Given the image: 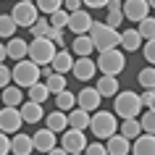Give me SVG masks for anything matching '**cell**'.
Wrapping results in <instances>:
<instances>
[{
	"label": "cell",
	"mask_w": 155,
	"mask_h": 155,
	"mask_svg": "<svg viewBox=\"0 0 155 155\" xmlns=\"http://www.w3.org/2000/svg\"><path fill=\"white\" fill-rule=\"evenodd\" d=\"M63 8L71 13V11H79L82 8V0H63Z\"/></svg>",
	"instance_id": "bcb514c9"
},
{
	"label": "cell",
	"mask_w": 155,
	"mask_h": 155,
	"mask_svg": "<svg viewBox=\"0 0 155 155\" xmlns=\"http://www.w3.org/2000/svg\"><path fill=\"white\" fill-rule=\"evenodd\" d=\"M95 66L100 68V74L118 76V74L126 68V58H124L121 48H108V50H100V58L95 61Z\"/></svg>",
	"instance_id": "277c9868"
},
{
	"label": "cell",
	"mask_w": 155,
	"mask_h": 155,
	"mask_svg": "<svg viewBox=\"0 0 155 155\" xmlns=\"http://www.w3.org/2000/svg\"><path fill=\"white\" fill-rule=\"evenodd\" d=\"M45 155H68V153H66V150H63V147H53V150H48V153H45Z\"/></svg>",
	"instance_id": "c3c4849f"
},
{
	"label": "cell",
	"mask_w": 155,
	"mask_h": 155,
	"mask_svg": "<svg viewBox=\"0 0 155 155\" xmlns=\"http://www.w3.org/2000/svg\"><path fill=\"white\" fill-rule=\"evenodd\" d=\"M74 105H76V95H74V92H68V90L55 92V108H58V110L68 113V110H71Z\"/></svg>",
	"instance_id": "4316f807"
},
{
	"label": "cell",
	"mask_w": 155,
	"mask_h": 155,
	"mask_svg": "<svg viewBox=\"0 0 155 155\" xmlns=\"http://www.w3.org/2000/svg\"><path fill=\"white\" fill-rule=\"evenodd\" d=\"M21 126H24V118H21V113H18V108L5 105L3 110H0V131H5V134H16Z\"/></svg>",
	"instance_id": "9c48e42d"
},
{
	"label": "cell",
	"mask_w": 155,
	"mask_h": 155,
	"mask_svg": "<svg viewBox=\"0 0 155 155\" xmlns=\"http://www.w3.org/2000/svg\"><path fill=\"white\" fill-rule=\"evenodd\" d=\"M76 105L84 108L87 113H95L100 108V92L95 90V87H84V90H79V95H76Z\"/></svg>",
	"instance_id": "5bb4252c"
},
{
	"label": "cell",
	"mask_w": 155,
	"mask_h": 155,
	"mask_svg": "<svg viewBox=\"0 0 155 155\" xmlns=\"http://www.w3.org/2000/svg\"><path fill=\"white\" fill-rule=\"evenodd\" d=\"M48 21H50V26H55V29H66V24H68V11L66 8L53 11V13L48 16Z\"/></svg>",
	"instance_id": "836d02e7"
},
{
	"label": "cell",
	"mask_w": 155,
	"mask_h": 155,
	"mask_svg": "<svg viewBox=\"0 0 155 155\" xmlns=\"http://www.w3.org/2000/svg\"><path fill=\"white\" fill-rule=\"evenodd\" d=\"M121 18H124V13H121V11H108V16H105V24H108V26H113V29H118Z\"/></svg>",
	"instance_id": "b9f144b4"
},
{
	"label": "cell",
	"mask_w": 155,
	"mask_h": 155,
	"mask_svg": "<svg viewBox=\"0 0 155 155\" xmlns=\"http://www.w3.org/2000/svg\"><path fill=\"white\" fill-rule=\"evenodd\" d=\"M105 150H108V155H129V150H131V139H126L124 134H110L108 137V142H105Z\"/></svg>",
	"instance_id": "e0dca14e"
},
{
	"label": "cell",
	"mask_w": 155,
	"mask_h": 155,
	"mask_svg": "<svg viewBox=\"0 0 155 155\" xmlns=\"http://www.w3.org/2000/svg\"><path fill=\"white\" fill-rule=\"evenodd\" d=\"M18 113L24 118V124H37L45 118V110H42V103H34V100H24L18 105Z\"/></svg>",
	"instance_id": "9a60e30c"
},
{
	"label": "cell",
	"mask_w": 155,
	"mask_h": 155,
	"mask_svg": "<svg viewBox=\"0 0 155 155\" xmlns=\"http://www.w3.org/2000/svg\"><path fill=\"white\" fill-rule=\"evenodd\" d=\"M147 5H150V8H155V0H147Z\"/></svg>",
	"instance_id": "f907efd6"
},
{
	"label": "cell",
	"mask_w": 155,
	"mask_h": 155,
	"mask_svg": "<svg viewBox=\"0 0 155 155\" xmlns=\"http://www.w3.org/2000/svg\"><path fill=\"white\" fill-rule=\"evenodd\" d=\"M0 103H3V105H13V108H18L21 103H24L21 87H16V84H8V87H3V90H0Z\"/></svg>",
	"instance_id": "cb8c5ba5"
},
{
	"label": "cell",
	"mask_w": 155,
	"mask_h": 155,
	"mask_svg": "<svg viewBox=\"0 0 155 155\" xmlns=\"http://www.w3.org/2000/svg\"><path fill=\"white\" fill-rule=\"evenodd\" d=\"M126 53H134V50L142 48V34L137 32V29H126V32L121 34V42H118Z\"/></svg>",
	"instance_id": "484cf974"
},
{
	"label": "cell",
	"mask_w": 155,
	"mask_h": 155,
	"mask_svg": "<svg viewBox=\"0 0 155 155\" xmlns=\"http://www.w3.org/2000/svg\"><path fill=\"white\" fill-rule=\"evenodd\" d=\"M142 53H145V61H147V63L155 66V37L145 40V48H142Z\"/></svg>",
	"instance_id": "f35d334b"
},
{
	"label": "cell",
	"mask_w": 155,
	"mask_h": 155,
	"mask_svg": "<svg viewBox=\"0 0 155 155\" xmlns=\"http://www.w3.org/2000/svg\"><path fill=\"white\" fill-rule=\"evenodd\" d=\"M11 16H13L16 26H26V29H29V26L37 21L40 11H37V5L29 3V0H18L16 5H13V11H11Z\"/></svg>",
	"instance_id": "52a82bcc"
},
{
	"label": "cell",
	"mask_w": 155,
	"mask_h": 155,
	"mask_svg": "<svg viewBox=\"0 0 155 155\" xmlns=\"http://www.w3.org/2000/svg\"><path fill=\"white\" fill-rule=\"evenodd\" d=\"M142 131H147V134H155V110H147L145 116H142Z\"/></svg>",
	"instance_id": "74e56055"
},
{
	"label": "cell",
	"mask_w": 155,
	"mask_h": 155,
	"mask_svg": "<svg viewBox=\"0 0 155 155\" xmlns=\"http://www.w3.org/2000/svg\"><path fill=\"white\" fill-rule=\"evenodd\" d=\"M71 74H74V79H79V82H90V79H95V74H97V66H95V61L90 55L79 58V61L74 58Z\"/></svg>",
	"instance_id": "30bf717a"
},
{
	"label": "cell",
	"mask_w": 155,
	"mask_h": 155,
	"mask_svg": "<svg viewBox=\"0 0 155 155\" xmlns=\"http://www.w3.org/2000/svg\"><path fill=\"white\" fill-rule=\"evenodd\" d=\"M95 90L100 92V97H113L118 92V79L110 74H103L100 79H95Z\"/></svg>",
	"instance_id": "7402d4cb"
},
{
	"label": "cell",
	"mask_w": 155,
	"mask_h": 155,
	"mask_svg": "<svg viewBox=\"0 0 155 155\" xmlns=\"http://www.w3.org/2000/svg\"><path fill=\"white\" fill-rule=\"evenodd\" d=\"M26 48H29V42H24L21 37H8V42H5V55L13 58V61H21V58H26Z\"/></svg>",
	"instance_id": "603a6c76"
},
{
	"label": "cell",
	"mask_w": 155,
	"mask_h": 155,
	"mask_svg": "<svg viewBox=\"0 0 155 155\" xmlns=\"http://www.w3.org/2000/svg\"><path fill=\"white\" fill-rule=\"evenodd\" d=\"M66 118H68V129H90V113L84 110V108L74 105L68 113H66Z\"/></svg>",
	"instance_id": "d6986e66"
},
{
	"label": "cell",
	"mask_w": 155,
	"mask_h": 155,
	"mask_svg": "<svg viewBox=\"0 0 155 155\" xmlns=\"http://www.w3.org/2000/svg\"><path fill=\"white\" fill-rule=\"evenodd\" d=\"M61 147H63L68 155L84 153V147H87V137H84V131L82 129H66L63 137H61Z\"/></svg>",
	"instance_id": "ba28073f"
},
{
	"label": "cell",
	"mask_w": 155,
	"mask_h": 155,
	"mask_svg": "<svg viewBox=\"0 0 155 155\" xmlns=\"http://www.w3.org/2000/svg\"><path fill=\"white\" fill-rule=\"evenodd\" d=\"M40 66L29 61V58H21L16 61V66L11 68V79H16V87H29V84L40 82Z\"/></svg>",
	"instance_id": "5b68a950"
},
{
	"label": "cell",
	"mask_w": 155,
	"mask_h": 155,
	"mask_svg": "<svg viewBox=\"0 0 155 155\" xmlns=\"http://www.w3.org/2000/svg\"><path fill=\"white\" fill-rule=\"evenodd\" d=\"M48 29H50V21H48L45 16H37V21L29 26V34H32V37H45Z\"/></svg>",
	"instance_id": "d590c367"
},
{
	"label": "cell",
	"mask_w": 155,
	"mask_h": 155,
	"mask_svg": "<svg viewBox=\"0 0 155 155\" xmlns=\"http://www.w3.org/2000/svg\"><path fill=\"white\" fill-rule=\"evenodd\" d=\"M74 66V53H68V50H55V55H53V61H50V68L58 74H68Z\"/></svg>",
	"instance_id": "ac0fdd59"
},
{
	"label": "cell",
	"mask_w": 155,
	"mask_h": 155,
	"mask_svg": "<svg viewBox=\"0 0 155 155\" xmlns=\"http://www.w3.org/2000/svg\"><path fill=\"white\" fill-rule=\"evenodd\" d=\"M29 90V100H34V103H45V100L50 97V90L45 87V82H34L26 87Z\"/></svg>",
	"instance_id": "f546056e"
},
{
	"label": "cell",
	"mask_w": 155,
	"mask_h": 155,
	"mask_svg": "<svg viewBox=\"0 0 155 155\" xmlns=\"http://www.w3.org/2000/svg\"><path fill=\"white\" fill-rule=\"evenodd\" d=\"M8 84H11V68L5 63H0V90L8 87Z\"/></svg>",
	"instance_id": "7bdbcfd3"
},
{
	"label": "cell",
	"mask_w": 155,
	"mask_h": 155,
	"mask_svg": "<svg viewBox=\"0 0 155 155\" xmlns=\"http://www.w3.org/2000/svg\"><path fill=\"white\" fill-rule=\"evenodd\" d=\"M139 97H142V105H145L147 110H155V87L153 90H142Z\"/></svg>",
	"instance_id": "60d3db41"
},
{
	"label": "cell",
	"mask_w": 155,
	"mask_h": 155,
	"mask_svg": "<svg viewBox=\"0 0 155 155\" xmlns=\"http://www.w3.org/2000/svg\"><path fill=\"white\" fill-rule=\"evenodd\" d=\"M16 21H13V16L11 13H3L0 16V37H13L16 34Z\"/></svg>",
	"instance_id": "d6a6232c"
},
{
	"label": "cell",
	"mask_w": 155,
	"mask_h": 155,
	"mask_svg": "<svg viewBox=\"0 0 155 155\" xmlns=\"http://www.w3.org/2000/svg\"><path fill=\"white\" fill-rule=\"evenodd\" d=\"M90 40L95 45V50H108V48H118V42H121V32L113 29V26H108L105 21H92L90 26Z\"/></svg>",
	"instance_id": "6da1fadb"
},
{
	"label": "cell",
	"mask_w": 155,
	"mask_h": 155,
	"mask_svg": "<svg viewBox=\"0 0 155 155\" xmlns=\"http://www.w3.org/2000/svg\"><path fill=\"white\" fill-rule=\"evenodd\" d=\"M121 5H124L121 0H108V5H105V8H108V11H121Z\"/></svg>",
	"instance_id": "7dc6e473"
},
{
	"label": "cell",
	"mask_w": 155,
	"mask_h": 155,
	"mask_svg": "<svg viewBox=\"0 0 155 155\" xmlns=\"http://www.w3.org/2000/svg\"><path fill=\"white\" fill-rule=\"evenodd\" d=\"M118 134H124L126 139H134V137L142 134V124H139L137 118H124V121H121V131H118Z\"/></svg>",
	"instance_id": "f1b7e54d"
},
{
	"label": "cell",
	"mask_w": 155,
	"mask_h": 155,
	"mask_svg": "<svg viewBox=\"0 0 155 155\" xmlns=\"http://www.w3.org/2000/svg\"><path fill=\"white\" fill-rule=\"evenodd\" d=\"M5 58H8V55H5V45H3V42H0V63H3V61H5Z\"/></svg>",
	"instance_id": "681fc988"
},
{
	"label": "cell",
	"mask_w": 155,
	"mask_h": 155,
	"mask_svg": "<svg viewBox=\"0 0 155 155\" xmlns=\"http://www.w3.org/2000/svg\"><path fill=\"white\" fill-rule=\"evenodd\" d=\"M90 129L92 134L97 139H108L110 134H116L118 131V121H116V113H108V110H95V113H90Z\"/></svg>",
	"instance_id": "3957f363"
},
{
	"label": "cell",
	"mask_w": 155,
	"mask_h": 155,
	"mask_svg": "<svg viewBox=\"0 0 155 155\" xmlns=\"http://www.w3.org/2000/svg\"><path fill=\"white\" fill-rule=\"evenodd\" d=\"M29 3H34V0H29Z\"/></svg>",
	"instance_id": "f5cc1de1"
},
{
	"label": "cell",
	"mask_w": 155,
	"mask_h": 155,
	"mask_svg": "<svg viewBox=\"0 0 155 155\" xmlns=\"http://www.w3.org/2000/svg\"><path fill=\"white\" fill-rule=\"evenodd\" d=\"M113 113L121 116V118H137L139 110H142V97L131 90H124V92H116L113 95Z\"/></svg>",
	"instance_id": "7a4b0ae2"
},
{
	"label": "cell",
	"mask_w": 155,
	"mask_h": 155,
	"mask_svg": "<svg viewBox=\"0 0 155 155\" xmlns=\"http://www.w3.org/2000/svg\"><path fill=\"white\" fill-rule=\"evenodd\" d=\"M121 13H124V18H129V21L137 24L139 18H145L150 13V5H147V0H124Z\"/></svg>",
	"instance_id": "7c38bea8"
},
{
	"label": "cell",
	"mask_w": 155,
	"mask_h": 155,
	"mask_svg": "<svg viewBox=\"0 0 155 155\" xmlns=\"http://www.w3.org/2000/svg\"><path fill=\"white\" fill-rule=\"evenodd\" d=\"M32 145L37 153H48V150H53V147L58 145V137H55V131H50L48 126L45 129H37L32 134Z\"/></svg>",
	"instance_id": "4fadbf2b"
},
{
	"label": "cell",
	"mask_w": 155,
	"mask_h": 155,
	"mask_svg": "<svg viewBox=\"0 0 155 155\" xmlns=\"http://www.w3.org/2000/svg\"><path fill=\"white\" fill-rule=\"evenodd\" d=\"M11 153H13V155H32V153H34L32 137H29V134L16 131V134H13V139H11Z\"/></svg>",
	"instance_id": "ffe728a7"
},
{
	"label": "cell",
	"mask_w": 155,
	"mask_h": 155,
	"mask_svg": "<svg viewBox=\"0 0 155 155\" xmlns=\"http://www.w3.org/2000/svg\"><path fill=\"white\" fill-rule=\"evenodd\" d=\"M82 5H87V8H105L108 0H82Z\"/></svg>",
	"instance_id": "f6af8a7d"
},
{
	"label": "cell",
	"mask_w": 155,
	"mask_h": 155,
	"mask_svg": "<svg viewBox=\"0 0 155 155\" xmlns=\"http://www.w3.org/2000/svg\"><path fill=\"white\" fill-rule=\"evenodd\" d=\"M42 121H45V126H48L50 131H55V134H63V131L68 129V118H66V113L58 110V108L53 110V113H48Z\"/></svg>",
	"instance_id": "44dd1931"
},
{
	"label": "cell",
	"mask_w": 155,
	"mask_h": 155,
	"mask_svg": "<svg viewBox=\"0 0 155 155\" xmlns=\"http://www.w3.org/2000/svg\"><path fill=\"white\" fill-rule=\"evenodd\" d=\"M11 153V139L5 131H0V155H8Z\"/></svg>",
	"instance_id": "ee69618b"
},
{
	"label": "cell",
	"mask_w": 155,
	"mask_h": 155,
	"mask_svg": "<svg viewBox=\"0 0 155 155\" xmlns=\"http://www.w3.org/2000/svg\"><path fill=\"white\" fill-rule=\"evenodd\" d=\"M84 155H108V150H105V145H103V142H87Z\"/></svg>",
	"instance_id": "ab89813d"
},
{
	"label": "cell",
	"mask_w": 155,
	"mask_h": 155,
	"mask_svg": "<svg viewBox=\"0 0 155 155\" xmlns=\"http://www.w3.org/2000/svg\"><path fill=\"white\" fill-rule=\"evenodd\" d=\"M137 32L142 34V40L155 37V16H150V13H147L145 18H139V21H137Z\"/></svg>",
	"instance_id": "4dcf8cb0"
},
{
	"label": "cell",
	"mask_w": 155,
	"mask_h": 155,
	"mask_svg": "<svg viewBox=\"0 0 155 155\" xmlns=\"http://www.w3.org/2000/svg\"><path fill=\"white\" fill-rule=\"evenodd\" d=\"M137 82L142 84V90H153L155 87V66H147L137 74Z\"/></svg>",
	"instance_id": "1f68e13d"
},
{
	"label": "cell",
	"mask_w": 155,
	"mask_h": 155,
	"mask_svg": "<svg viewBox=\"0 0 155 155\" xmlns=\"http://www.w3.org/2000/svg\"><path fill=\"white\" fill-rule=\"evenodd\" d=\"M34 5H37V11L40 13H53V11H58V8H63V0H34Z\"/></svg>",
	"instance_id": "e575fe53"
},
{
	"label": "cell",
	"mask_w": 155,
	"mask_h": 155,
	"mask_svg": "<svg viewBox=\"0 0 155 155\" xmlns=\"http://www.w3.org/2000/svg\"><path fill=\"white\" fill-rule=\"evenodd\" d=\"M55 45L48 40V37H34L32 42H29V48H26V58L29 61H34L37 66H48L50 61H53V55H55Z\"/></svg>",
	"instance_id": "8992f818"
},
{
	"label": "cell",
	"mask_w": 155,
	"mask_h": 155,
	"mask_svg": "<svg viewBox=\"0 0 155 155\" xmlns=\"http://www.w3.org/2000/svg\"><path fill=\"white\" fill-rule=\"evenodd\" d=\"M45 37H48V40L50 42H53V45H55V48L58 50H61V48H63V29H55V26H50V29H48V34H45Z\"/></svg>",
	"instance_id": "8d00e7d4"
},
{
	"label": "cell",
	"mask_w": 155,
	"mask_h": 155,
	"mask_svg": "<svg viewBox=\"0 0 155 155\" xmlns=\"http://www.w3.org/2000/svg\"><path fill=\"white\" fill-rule=\"evenodd\" d=\"M92 21H95V18H92L84 8H79V11H71V13H68V24L66 26H68L74 34H87L90 26H92Z\"/></svg>",
	"instance_id": "8fae6325"
},
{
	"label": "cell",
	"mask_w": 155,
	"mask_h": 155,
	"mask_svg": "<svg viewBox=\"0 0 155 155\" xmlns=\"http://www.w3.org/2000/svg\"><path fill=\"white\" fill-rule=\"evenodd\" d=\"M76 155H84V153H76Z\"/></svg>",
	"instance_id": "816d5d0a"
},
{
	"label": "cell",
	"mask_w": 155,
	"mask_h": 155,
	"mask_svg": "<svg viewBox=\"0 0 155 155\" xmlns=\"http://www.w3.org/2000/svg\"><path fill=\"white\" fill-rule=\"evenodd\" d=\"M129 153H134V155H155V134L142 131L139 137H134Z\"/></svg>",
	"instance_id": "2e32d148"
},
{
	"label": "cell",
	"mask_w": 155,
	"mask_h": 155,
	"mask_svg": "<svg viewBox=\"0 0 155 155\" xmlns=\"http://www.w3.org/2000/svg\"><path fill=\"white\" fill-rule=\"evenodd\" d=\"M66 74H58V71H50L48 74V79H45V87L50 90V95H55V92H61V90H66Z\"/></svg>",
	"instance_id": "83f0119b"
},
{
	"label": "cell",
	"mask_w": 155,
	"mask_h": 155,
	"mask_svg": "<svg viewBox=\"0 0 155 155\" xmlns=\"http://www.w3.org/2000/svg\"><path fill=\"white\" fill-rule=\"evenodd\" d=\"M92 50H95V45H92L90 34H74V42H71V53L74 55L84 58V55H92Z\"/></svg>",
	"instance_id": "d4e9b609"
}]
</instances>
